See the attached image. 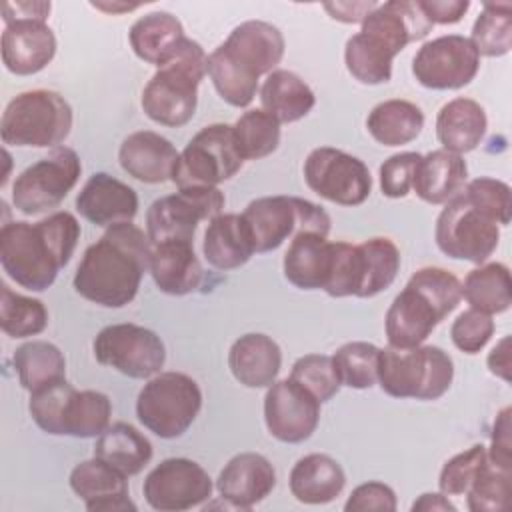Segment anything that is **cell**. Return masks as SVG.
Wrapping results in <instances>:
<instances>
[{"mask_svg":"<svg viewBox=\"0 0 512 512\" xmlns=\"http://www.w3.org/2000/svg\"><path fill=\"white\" fill-rule=\"evenodd\" d=\"M150 254L152 242L142 228L114 224L84 250L72 278L74 290L92 304L122 308L136 298L142 276L150 272Z\"/></svg>","mask_w":512,"mask_h":512,"instance_id":"1","label":"cell"},{"mask_svg":"<svg viewBox=\"0 0 512 512\" xmlns=\"http://www.w3.org/2000/svg\"><path fill=\"white\" fill-rule=\"evenodd\" d=\"M80 222L60 210L40 222L14 220L0 228V264L18 286L44 292L70 262L80 240Z\"/></svg>","mask_w":512,"mask_h":512,"instance_id":"2","label":"cell"},{"mask_svg":"<svg viewBox=\"0 0 512 512\" xmlns=\"http://www.w3.org/2000/svg\"><path fill=\"white\" fill-rule=\"evenodd\" d=\"M434 26L418 0H390L378 4L344 46L346 70L362 84L378 86L392 78V60L408 44L422 40Z\"/></svg>","mask_w":512,"mask_h":512,"instance_id":"3","label":"cell"},{"mask_svg":"<svg viewBox=\"0 0 512 512\" xmlns=\"http://www.w3.org/2000/svg\"><path fill=\"white\" fill-rule=\"evenodd\" d=\"M284 48V36L274 24L246 20L208 54L206 74L226 104L246 108L256 96L260 76L276 70Z\"/></svg>","mask_w":512,"mask_h":512,"instance_id":"4","label":"cell"},{"mask_svg":"<svg viewBox=\"0 0 512 512\" xmlns=\"http://www.w3.org/2000/svg\"><path fill=\"white\" fill-rule=\"evenodd\" d=\"M462 300V282L448 270L424 266L406 282L386 310L388 346L416 348Z\"/></svg>","mask_w":512,"mask_h":512,"instance_id":"5","label":"cell"},{"mask_svg":"<svg viewBox=\"0 0 512 512\" xmlns=\"http://www.w3.org/2000/svg\"><path fill=\"white\" fill-rule=\"evenodd\" d=\"M206 60L204 48L186 36L172 58L144 86L140 100L144 114L168 128L188 124L198 106V86L206 76Z\"/></svg>","mask_w":512,"mask_h":512,"instance_id":"6","label":"cell"},{"mask_svg":"<svg viewBox=\"0 0 512 512\" xmlns=\"http://www.w3.org/2000/svg\"><path fill=\"white\" fill-rule=\"evenodd\" d=\"M454 378V362L440 346L380 348L378 384L392 398L438 400Z\"/></svg>","mask_w":512,"mask_h":512,"instance_id":"7","label":"cell"},{"mask_svg":"<svg viewBox=\"0 0 512 512\" xmlns=\"http://www.w3.org/2000/svg\"><path fill=\"white\" fill-rule=\"evenodd\" d=\"M72 130V108L54 90H26L16 94L4 108L0 136L8 146L56 148Z\"/></svg>","mask_w":512,"mask_h":512,"instance_id":"8","label":"cell"},{"mask_svg":"<svg viewBox=\"0 0 512 512\" xmlns=\"http://www.w3.org/2000/svg\"><path fill=\"white\" fill-rule=\"evenodd\" d=\"M202 408L198 382L184 372H158L136 398V416L144 428L164 440L180 438Z\"/></svg>","mask_w":512,"mask_h":512,"instance_id":"9","label":"cell"},{"mask_svg":"<svg viewBox=\"0 0 512 512\" xmlns=\"http://www.w3.org/2000/svg\"><path fill=\"white\" fill-rule=\"evenodd\" d=\"M242 218L248 224L256 252H272L302 232L328 236L332 224L322 206L298 196L256 198L244 208Z\"/></svg>","mask_w":512,"mask_h":512,"instance_id":"10","label":"cell"},{"mask_svg":"<svg viewBox=\"0 0 512 512\" xmlns=\"http://www.w3.org/2000/svg\"><path fill=\"white\" fill-rule=\"evenodd\" d=\"M434 240L448 258L482 264L498 248L500 224L460 190L438 214Z\"/></svg>","mask_w":512,"mask_h":512,"instance_id":"11","label":"cell"},{"mask_svg":"<svg viewBox=\"0 0 512 512\" xmlns=\"http://www.w3.org/2000/svg\"><path fill=\"white\" fill-rule=\"evenodd\" d=\"M244 164L230 124L204 126L178 154L172 182L178 188H214Z\"/></svg>","mask_w":512,"mask_h":512,"instance_id":"12","label":"cell"},{"mask_svg":"<svg viewBox=\"0 0 512 512\" xmlns=\"http://www.w3.org/2000/svg\"><path fill=\"white\" fill-rule=\"evenodd\" d=\"M82 174L80 156L68 146H56L48 156L22 170L12 184V204L26 216L48 212L62 204Z\"/></svg>","mask_w":512,"mask_h":512,"instance_id":"13","label":"cell"},{"mask_svg":"<svg viewBox=\"0 0 512 512\" xmlns=\"http://www.w3.org/2000/svg\"><path fill=\"white\" fill-rule=\"evenodd\" d=\"M226 198L214 188H178L176 194L154 200L146 212V234L152 244L170 240L194 242L196 228L202 220L222 214Z\"/></svg>","mask_w":512,"mask_h":512,"instance_id":"14","label":"cell"},{"mask_svg":"<svg viewBox=\"0 0 512 512\" xmlns=\"http://www.w3.org/2000/svg\"><path fill=\"white\" fill-rule=\"evenodd\" d=\"M92 350L100 364L134 380L156 376L166 362L162 338L154 330L132 322L102 328L92 342Z\"/></svg>","mask_w":512,"mask_h":512,"instance_id":"15","label":"cell"},{"mask_svg":"<svg viewBox=\"0 0 512 512\" xmlns=\"http://www.w3.org/2000/svg\"><path fill=\"white\" fill-rule=\"evenodd\" d=\"M304 182L320 198L340 206H360L372 192L368 166L338 148H314L304 160Z\"/></svg>","mask_w":512,"mask_h":512,"instance_id":"16","label":"cell"},{"mask_svg":"<svg viewBox=\"0 0 512 512\" xmlns=\"http://www.w3.org/2000/svg\"><path fill=\"white\" fill-rule=\"evenodd\" d=\"M480 70V56L470 38L444 34L424 42L412 58V74L430 90H458L468 86Z\"/></svg>","mask_w":512,"mask_h":512,"instance_id":"17","label":"cell"},{"mask_svg":"<svg viewBox=\"0 0 512 512\" xmlns=\"http://www.w3.org/2000/svg\"><path fill=\"white\" fill-rule=\"evenodd\" d=\"M212 478L190 458H166L156 464L142 484L144 500L158 512H184L212 496Z\"/></svg>","mask_w":512,"mask_h":512,"instance_id":"18","label":"cell"},{"mask_svg":"<svg viewBox=\"0 0 512 512\" xmlns=\"http://www.w3.org/2000/svg\"><path fill=\"white\" fill-rule=\"evenodd\" d=\"M264 422L276 440L300 444L318 428L320 402L292 378L276 380L264 396Z\"/></svg>","mask_w":512,"mask_h":512,"instance_id":"19","label":"cell"},{"mask_svg":"<svg viewBox=\"0 0 512 512\" xmlns=\"http://www.w3.org/2000/svg\"><path fill=\"white\" fill-rule=\"evenodd\" d=\"M74 206L84 220L94 226L110 228L114 224L132 222L140 202L132 186L106 172H96L78 192Z\"/></svg>","mask_w":512,"mask_h":512,"instance_id":"20","label":"cell"},{"mask_svg":"<svg viewBox=\"0 0 512 512\" xmlns=\"http://www.w3.org/2000/svg\"><path fill=\"white\" fill-rule=\"evenodd\" d=\"M276 486L272 462L258 452L232 456L216 478V490L222 500L238 510H250L262 502Z\"/></svg>","mask_w":512,"mask_h":512,"instance_id":"21","label":"cell"},{"mask_svg":"<svg viewBox=\"0 0 512 512\" xmlns=\"http://www.w3.org/2000/svg\"><path fill=\"white\" fill-rule=\"evenodd\" d=\"M68 482L88 512H136L128 494V476L96 456L76 464Z\"/></svg>","mask_w":512,"mask_h":512,"instance_id":"22","label":"cell"},{"mask_svg":"<svg viewBox=\"0 0 512 512\" xmlns=\"http://www.w3.org/2000/svg\"><path fill=\"white\" fill-rule=\"evenodd\" d=\"M2 62L16 76H32L44 70L56 54V36L42 20H14L4 24Z\"/></svg>","mask_w":512,"mask_h":512,"instance_id":"23","label":"cell"},{"mask_svg":"<svg viewBox=\"0 0 512 512\" xmlns=\"http://www.w3.org/2000/svg\"><path fill=\"white\" fill-rule=\"evenodd\" d=\"M178 154L168 138L152 130H138L122 140L118 162L128 176L144 184H162L172 180Z\"/></svg>","mask_w":512,"mask_h":512,"instance_id":"24","label":"cell"},{"mask_svg":"<svg viewBox=\"0 0 512 512\" xmlns=\"http://www.w3.org/2000/svg\"><path fill=\"white\" fill-rule=\"evenodd\" d=\"M334 260V242L318 232L294 236L282 260L286 280L300 290H324Z\"/></svg>","mask_w":512,"mask_h":512,"instance_id":"25","label":"cell"},{"mask_svg":"<svg viewBox=\"0 0 512 512\" xmlns=\"http://www.w3.org/2000/svg\"><path fill=\"white\" fill-rule=\"evenodd\" d=\"M282 366V352L276 340L266 334L250 332L234 340L228 352L232 376L246 388H268L276 382Z\"/></svg>","mask_w":512,"mask_h":512,"instance_id":"26","label":"cell"},{"mask_svg":"<svg viewBox=\"0 0 512 512\" xmlns=\"http://www.w3.org/2000/svg\"><path fill=\"white\" fill-rule=\"evenodd\" d=\"M150 276L156 288L170 296H186L202 282V266L194 254V242L152 244Z\"/></svg>","mask_w":512,"mask_h":512,"instance_id":"27","label":"cell"},{"mask_svg":"<svg viewBox=\"0 0 512 512\" xmlns=\"http://www.w3.org/2000/svg\"><path fill=\"white\" fill-rule=\"evenodd\" d=\"M254 252V240L242 214L222 212L210 220L202 240V254L212 268L222 272L240 268Z\"/></svg>","mask_w":512,"mask_h":512,"instance_id":"28","label":"cell"},{"mask_svg":"<svg viewBox=\"0 0 512 512\" xmlns=\"http://www.w3.org/2000/svg\"><path fill=\"white\" fill-rule=\"evenodd\" d=\"M466 178V160L460 154L440 148L420 158L412 190L428 204H446L466 186Z\"/></svg>","mask_w":512,"mask_h":512,"instance_id":"29","label":"cell"},{"mask_svg":"<svg viewBox=\"0 0 512 512\" xmlns=\"http://www.w3.org/2000/svg\"><path fill=\"white\" fill-rule=\"evenodd\" d=\"M288 486L292 496L302 504H328L346 486L342 466L328 454H306L290 470Z\"/></svg>","mask_w":512,"mask_h":512,"instance_id":"30","label":"cell"},{"mask_svg":"<svg viewBox=\"0 0 512 512\" xmlns=\"http://www.w3.org/2000/svg\"><path fill=\"white\" fill-rule=\"evenodd\" d=\"M488 128L484 108L472 98H454L446 102L436 116V136L444 150L466 154L480 146Z\"/></svg>","mask_w":512,"mask_h":512,"instance_id":"31","label":"cell"},{"mask_svg":"<svg viewBox=\"0 0 512 512\" xmlns=\"http://www.w3.org/2000/svg\"><path fill=\"white\" fill-rule=\"evenodd\" d=\"M184 38L186 34L182 22L174 14L164 10L150 12L138 18L128 32V40L134 54L156 68H160L172 58V54L178 50Z\"/></svg>","mask_w":512,"mask_h":512,"instance_id":"32","label":"cell"},{"mask_svg":"<svg viewBox=\"0 0 512 512\" xmlns=\"http://www.w3.org/2000/svg\"><path fill=\"white\" fill-rule=\"evenodd\" d=\"M262 110L274 116L280 124L302 120L316 104L312 88L294 72L276 68L260 86Z\"/></svg>","mask_w":512,"mask_h":512,"instance_id":"33","label":"cell"},{"mask_svg":"<svg viewBox=\"0 0 512 512\" xmlns=\"http://www.w3.org/2000/svg\"><path fill=\"white\" fill-rule=\"evenodd\" d=\"M150 440L132 424L114 422L110 424L94 444V456L120 470L124 476H134L144 470L152 460Z\"/></svg>","mask_w":512,"mask_h":512,"instance_id":"34","label":"cell"},{"mask_svg":"<svg viewBox=\"0 0 512 512\" xmlns=\"http://www.w3.org/2000/svg\"><path fill=\"white\" fill-rule=\"evenodd\" d=\"M366 128L382 146H404L416 140L422 132L424 112L410 100L390 98L370 110Z\"/></svg>","mask_w":512,"mask_h":512,"instance_id":"35","label":"cell"},{"mask_svg":"<svg viewBox=\"0 0 512 512\" xmlns=\"http://www.w3.org/2000/svg\"><path fill=\"white\" fill-rule=\"evenodd\" d=\"M358 248V294L356 298H372L396 280L400 270V250L398 246L384 236L368 238Z\"/></svg>","mask_w":512,"mask_h":512,"instance_id":"36","label":"cell"},{"mask_svg":"<svg viewBox=\"0 0 512 512\" xmlns=\"http://www.w3.org/2000/svg\"><path fill=\"white\" fill-rule=\"evenodd\" d=\"M462 298L484 314H502L512 304L510 270L502 262H488L470 270L462 284Z\"/></svg>","mask_w":512,"mask_h":512,"instance_id":"37","label":"cell"},{"mask_svg":"<svg viewBox=\"0 0 512 512\" xmlns=\"http://www.w3.org/2000/svg\"><path fill=\"white\" fill-rule=\"evenodd\" d=\"M12 364L20 386L28 392L66 378V358L62 350L46 340H30L18 346Z\"/></svg>","mask_w":512,"mask_h":512,"instance_id":"38","label":"cell"},{"mask_svg":"<svg viewBox=\"0 0 512 512\" xmlns=\"http://www.w3.org/2000/svg\"><path fill=\"white\" fill-rule=\"evenodd\" d=\"M112 416V402L98 390H72L62 410V436L98 438Z\"/></svg>","mask_w":512,"mask_h":512,"instance_id":"39","label":"cell"},{"mask_svg":"<svg viewBox=\"0 0 512 512\" xmlns=\"http://www.w3.org/2000/svg\"><path fill=\"white\" fill-rule=\"evenodd\" d=\"M470 42L478 56L498 58L512 48V6L510 2H484L472 26Z\"/></svg>","mask_w":512,"mask_h":512,"instance_id":"40","label":"cell"},{"mask_svg":"<svg viewBox=\"0 0 512 512\" xmlns=\"http://www.w3.org/2000/svg\"><path fill=\"white\" fill-rule=\"evenodd\" d=\"M238 152L244 160L270 156L280 144V122L262 108L246 110L232 126Z\"/></svg>","mask_w":512,"mask_h":512,"instance_id":"41","label":"cell"},{"mask_svg":"<svg viewBox=\"0 0 512 512\" xmlns=\"http://www.w3.org/2000/svg\"><path fill=\"white\" fill-rule=\"evenodd\" d=\"M48 326V310L42 300L12 292L0 286V328L10 338H28L44 332Z\"/></svg>","mask_w":512,"mask_h":512,"instance_id":"42","label":"cell"},{"mask_svg":"<svg viewBox=\"0 0 512 512\" xmlns=\"http://www.w3.org/2000/svg\"><path fill=\"white\" fill-rule=\"evenodd\" d=\"M378 356L380 348L372 342L356 340L340 346L332 354L340 384L354 390L372 388L378 382Z\"/></svg>","mask_w":512,"mask_h":512,"instance_id":"43","label":"cell"},{"mask_svg":"<svg viewBox=\"0 0 512 512\" xmlns=\"http://www.w3.org/2000/svg\"><path fill=\"white\" fill-rule=\"evenodd\" d=\"M512 470L500 468L490 460L478 470L470 488L466 490V504L472 512H502L510 506Z\"/></svg>","mask_w":512,"mask_h":512,"instance_id":"44","label":"cell"},{"mask_svg":"<svg viewBox=\"0 0 512 512\" xmlns=\"http://www.w3.org/2000/svg\"><path fill=\"white\" fill-rule=\"evenodd\" d=\"M294 382L304 386L310 394L316 396V400L328 402L338 390H340V378L334 368L332 356L326 354H306L300 356L290 370V376Z\"/></svg>","mask_w":512,"mask_h":512,"instance_id":"45","label":"cell"},{"mask_svg":"<svg viewBox=\"0 0 512 512\" xmlns=\"http://www.w3.org/2000/svg\"><path fill=\"white\" fill-rule=\"evenodd\" d=\"M486 460L488 452L484 444H474L468 450L452 456L440 470V492L446 496H464Z\"/></svg>","mask_w":512,"mask_h":512,"instance_id":"46","label":"cell"},{"mask_svg":"<svg viewBox=\"0 0 512 512\" xmlns=\"http://www.w3.org/2000/svg\"><path fill=\"white\" fill-rule=\"evenodd\" d=\"M462 192L486 214H490L500 226L510 224L512 216V192L510 186L498 178L480 176L462 188Z\"/></svg>","mask_w":512,"mask_h":512,"instance_id":"47","label":"cell"},{"mask_svg":"<svg viewBox=\"0 0 512 512\" xmlns=\"http://www.w3.org/2000/svg\"><path fill=\"white\" fill-rule=\"evenodd\" d=\"M494 334V320L490 314L468 308L450 326V338L464 354H478Z\"/></svg>","mask_w":512,"mask_h":512,"instance_id":"48","label":"cell"},{"mask_svg":"<svg viewBox=\"0 0 512 512\" xmlns=\"http://www.w3.org/2000/svg\"><path fill=\"white\" fill-rule=\"evenodd\" d=\"M358 248L350 242H334V260L324 292L332 298L358 294Z\"/></svg>","mask_w":512,"mask_h":512,"instance_id":"49","label":"cell"},{"mask_svg":"<svg viewBox=\"0 0 512 512\" xmlns=\"http://www.w3.org/2000/svg\"><path fill=\"white\" fill-rule=\"evenodd\" d=\"M422 154L418 152H400L392 154L384 164L380 166V190L388 198H404L410 194L414 184L416 166L420 162Z\"/></svg>","mask_w":512,"mask_h":512,"instance_id":"50","label":"cell"},{"mask_svg":"<svg viewBox=\"0 0 512 512\" xmlns=\"http://www.w3.org/2000/svg\"><path fill=\"white\" fill-rule=\"evenodd\" d=\"M396 494L384 482H364L352 490L348 496L344 510L346 512H366V510H380V512H394L396 510Z\"/></svg>","mask_w":512,"mask_h":512,"instance_id":"51","label":"cell"},{"mask_svg":"<svg viewBox=\"0 0 512 512\" xmlns=\"http://www.w3.org/2000/svg\"><path fill=\"white\" fill-rule=\"evenodd\" d=\"M510 406L502 408L498 414H496V420H494V426H492V442H490V448H486L488 452V460L500 468H506V470H512V424H510Z\"/></svg>","mask_w":512,"mask_h":512,"instance_id":"52","label":"cell"},{"mask_svg":"<svg viewBox=\"0 0 512 512\" xmlns=\"http://www.w3.org/2000/svg\"><path fill=\"white\" fill-rule=\"evenodd\" d=\"M420 10L430 24H456L468 12V0H418Z\"/></svg>","mask_w":512,"mask_h":512,"instance_id":"53","label":"cell"},{"mask_svg":"<svg viewBox=\"0 0 512 512\" xmlns=\"http://www.w3.org/2000/svg\"><path fill=\"white\" fill-rule=\"evenodd\" d=\"M50 2H4L2 20L10 24L14 20H42L46 22L50 14Z\"/></svg>","mask_w":512,"mask_h":512,"instance_id":"54","label":"cell"},{"mask_svg":"<svg viewBox=\"0 0 512 512\" xmlns=\"http://www.w3.org/2000/svg\"><path fill=\"white\" fill-rule=\"evenodd\" d=\"M376 2H328L324 4V10L330 14V18L344 22V24H356L364 22V18L376 8Z\"/></svg>","mask_w":512,"mask_h":512,"instance_id":"55","label":"cell"},{"mask_svg":"<svg viewBox=\"0 0 512 512\" xmlns=\"http://www.w3.org/2000/svg\"><path fill=\"white\" fill-rule=\"evenodd\" d=\"M510 336H504L488 354V370L502 378L504 382H510V370H512V354H510Z\"/></svg>","mask_w":512,"mask_h":512,"instance_id":"56","label":"cell"},{"mask_svg":"<svg viewBox=\"0 0 512 512\" xmlns=\"http://www.w3.org/2000/svg\"><path fill=\"white\" fill-rule=\"evenodd\" d=\"M412 512H436V510H450V512H454L456 510V506L448 500V496L446 494H442V492H424V494H420L418 496V500H414V504H412V508H410Z\"/></svg>","mask_w":512,"mask_h":512,"instance_id":"57","label":"cell"}]
</instances>
